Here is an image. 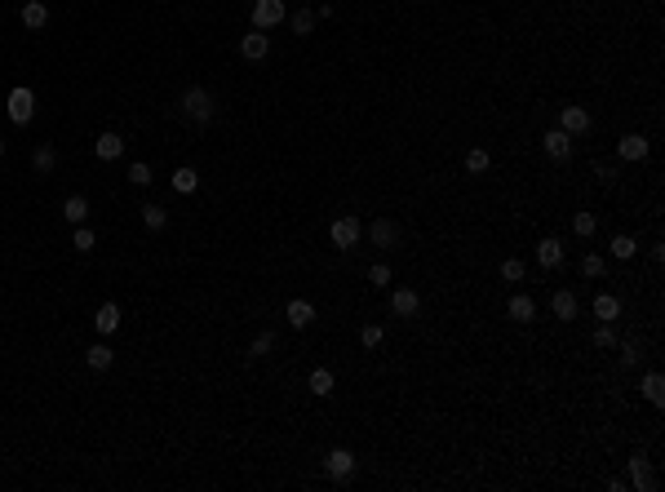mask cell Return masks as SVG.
<instances>
[{"mask_svg": "<svg viewBox=\"0 0 665 492\" xmlns=\"http://www.w3.org/2000/svg\"><path fill=\"white\" fill-rule=\"evenodd\" d=\"M178 111H182L187 120H195V124H209V120H213V111H218V107H213V93H209L204 85H191L187 93L178 98Z\"/></svg>", "mask_w": 665, "mask_h": 492, "instance_id": "6da1fadb", "label": "cell"}, {"mask_svg": "<svg viewBox=\"0 0 665 492\" xmlns=\"http://www.w3.org/2000/svg\"><path fill=\"white\" fill-rule=\"evenodd\" d=\"M31 116H36V93L31 89H13L9 93V120L13 124H31Z\"/></svg>", "mask_w": 665, "mask_h": 492, "instance_id": "7a4b0ae2", "label": "cell"}, {"mask_svg": "<svg viewBox=\"0 0 665 492\" xmlns=\"http://www.w3.org/2000/svg\"><path fill=\"white\" fill-rule=\"evenodd\" d=\"M275 23H284V0H253V27L266 31Z\"/></svg>", "mask_w": 665, "mask_h": 492, "instance_id": "3957f363", "label": "cell"}, {"mask_svg": "<svg viewBox=\"0 0 665 492\" xmlns=\"http://www.w3.org/2000/svg\"><path fill=\"white\" fill-rule=\"evenodd\" d=\"M328 235H332V244H337V249H355L359 235H364V226H359V218H337Z\"/></svg>", "mask_w": 665, "mask_h": 492, "instance_id": "277c9868", "label": "cell"}, {"mask_svg": "<svg viewBox=\"0 0 665 492\" xmlns=\"http://www.w3.org/2000/svg\"><path fill=\"white\" fill-rule=\"evenodd\" d=\"M391 310H395L399 320H417V310H422L417 288H395V293H391Z\"/></svg>", "mask_w": 665, "mask_h": 492, "instance_id": "5b68a950", "label": "cell"}, {"mask_svg": "<svg viewBox=\"0 0 665 492\" xmlns=\"http://www.w3.org/2000/svg\"><path fill=\"white\" fill-rule=\"evenodd\" d=\"M324 470L332 474V479H351V474H355V452L351 448H332L324 457Z\"/></svg>", "mask_w": 665, "mask_h": 492, "instance_id": "8992f818", "label": "cell"}, {"mask_svg": "<svg viewBox=\"0 0 665 492\" xmlns=\"http://www.w3.org/2000/svg\"><path fill=\"white\" fill-rule=\"evenodd\" d=\"M559 129H563L568 138H581V134L590 129V111H586V107H563V111H559Z\"/></svg>", "mask_w": 665, "mask_h": 492, "instance_id": "52a82bcc", "label": "cell"}, {"mask_svg": "<svg viewBox=\"0 0 665 492\" xmlns=\"http://www.w3.org/2000/svg\"><path fill=\"white\" fill-rule=\"evenodd\" d=\"M630 484H635L639 492H652V488H657V474H652V462H647L643 452H635V457H630Z\"/></svg>", "mask_w": 665, "mask_h": 492, "instance_id": "ba28073f", "label": "cell"}, {"mask_svg": "<svg viewBox=\"0 0 665 492\" xmlns=\"http://www.w3.org/2000/svg\"><path fill=\"white\" fill-rule=\"evenodd\" d=\"M541 146H545V156H550V160H572V138L563 134V129H550V134L541 138Z\"/></svg>", "mask_w": 665, "mask_h": 492, "instance_id": "9c48e42d", "label": "cell"}, {"mask_svg": "<svg viewBox=\"0 0 665 492\" xmlns=\"http://www.w3.org/2000/svg\"><path fill=\"white\" fill-rule=\"evenodd\" d=\"M93 328H98L103 337H111L115 328H120V306H115V302H103V306L93 310Z\"/></svg>", "mask_w": 665, "mask_h": 492, "instance_id": "30bf717a", "label": "cell"}, {"mask_svg": "<svg viewBox=\"0 0 665 492\" xmlns=\"http://www.w3.org/2000/svg\"><path fill=\"white\" fill-rule=\"evenodd\" d=\"M647 151H652V142H647L643 134H625V138L617 142V156H621V160H643Z\"/></svg>", "mask_w": 665, "mask_h": 492, "instance_id": "8fae6325", "label": "cell"}, {"mask_svg": "<svg viewBox=\"0 0 665 492\" xmlns=\"http://www.w3.org/2000/svg\"><path fill=\"white\" fill-rule=\"evenodd\" d=\"M240 54H244L248 62H262L266 54H271V40H266V36H262V31H248V36L240 40Z\"/></svg>", "mask_w": 665, "mask_h": 492, "instance_id": "7c38bea8", "label": "cell"}, {"mask_svg": "<svg viewBox=\"0 0 665 492\" xmlns=\"http://www.w3.org/2000/svg\"><path fill=\"white\" fill-rule=\"evenodd\" d=\"M369 235H373L377 249H391V244H399V226H395L391 218H377V222L369 226Z\"/></svg>", "mask_w": 665, "mask_h": 492, "instance_id": "4fadbf2b", "label": "cell"}, {"mask_svg": "<svg viewBox=\"0 0 665 492\" xmlns=\"http://www.w3.org/2000/svg\"><path fill=\"white\" fill-rule=\"evenodd\" d=\"M510 320L514 324H532V320H537V302H532L528 293H514V298H510Z\"/></svg>", "mask_w": 665, "mask_h": 492, "instance_id": "5bb4252c", "label": "cell"}, {"mask_svg": "<svg viewBox=\"0 0 665 492\" xmlns=\"http://www.w3.org/2000/svg\"><path fill=\"white\" fill-rule=\"evenodd\" d=\"M284 320H289L293 328H311V324H315V306L297 298V302H289V306H284Z\"/></svg>", "mask_w": 665, "mask_h": 492, "instance_id": "9a60e30c", "label": "cell"}, {"mask_svg": "<svg viewBox=\"0 0 665 492\" xmlns=\"http://www.w3.org/2000/svg\"><path fill=\"white\" fill-rule=\"evenodd\" d=\"M93 156L98 160H120L125 156V138L120 134H103V138L93 142Z\"/></svg>", "mask_w": 665, "mask_h": 492, "instance_id": "2e32d148", "label": "cell"}, {"mask_svg": "<svg viewBox=\"0 0 665 492\" xmlns=\"http://www.w3.org/2000/svg\"><path fill=\"white\" fill-rule=\"evenodd\" d=\"M537 262H541V266H545V271H555V266H559V262H563V244H559L555 235H545V240L537 244Z\"/></svg>", "mask_w": 665, "mask_h": 492, "instance_id": "e0dca14e", "label": "cell"}, {"mask_svg": "<svg viewBox=\"0 0 665 492\" xmlns=\"http://www.w3.org/2000/svg\"><path fill=\"white\" fill-rule=\"evenodd\" d=\"M45 23H49V5H45V0H27V5H23V27L27 31H40Z\"/></svg>", "mask_w": 665, "mask_h": 492, "instance_id": "ac0fdd59", "label": "cell"}, {"mask_svg": "<svg viewBox=\"0 0 665 492\" xmlns=\"http://www.w3.org/2000/svg\"><path fill=\"white\" fill-rule=\"evenodd\" d=\"M54 164H58V151H54L49 142H40L36 151H31V169H36L40 177H49V173H54Z\"/></svg>", "mask_w": 665, "mask_h": 492, "instance_id": "d6986e66", "label": "cell"}, {"mask_svg": "<svg viewBox=\"0 0 665 492\" xmlns=\"http://www.w3.org/2000/svg\"><path fill=\"white\" fill-rule=\"evenodd\" d=\"M62 218L71 222V226H80V222L89 218V200H85V195H66V200H62Z\"/></svg>", "mask_w": 665, "mask_h": 492, "instance_id": "ffe728a7", "label": "cell"}, {"mask_svg": "<svg viewBox=\"0 0 665 492\" xmlns=\"http://www.w3.org/2000/svg\"><path fill=\"white\" fill-rule=\"evenodd\" d=\"M315 23H320V13H315V9H297L293 18H289V31H293V36H311Z\"/></svg>", "mask_w": 665, "mask_h": 492, "instance_id": "44dd1931", "label": "cell"}, {"mask_svg": "<svg viewBox=\"0 0 665 492\" xmlns=\"http://www.w3.org/2000/svg\"><path fill=\"white\" fill-rule=\"evenodd\" d=\"M643 399L652 404V408L665 404V382H661V373H647V377H643Z\"/></svg>", "mask_w": 665, "mask_h": 492, "instance_id": "7402d4cb", "label": "cell"}, {"mask_svg": "<svg viewBox=\"0 0 665 492\" xmlns=\"http://www.w3.org/2000/svg\"><path fill=\"white\" fill-rule=\"evenodd\" d=\"M85 359H89V368H98V373H107V368L115 364V355H111V346H107V341H98V346H89V351H85Z\"/></svg>", "mask_w": 665, "mask_h": 492, "instance_id": "603a6c76", "label": "cell"}, {"mask_svg": "<svg viewBox=\"0 0 665 492\" xmlns=\"http://www.w3.org/2000/svg\"><path fill=\"white\" fill-rule=\"evenodd\" d=\"M617 315H621V302L612 298V293H598V298H594V320H608L612 324Z\"/></svg>", "mask_w": 665, "mask_h": 492, "instance_id": "cb8c5ba5", "label": "cell"}, {"mask_svg": "<svg viewBox=\"0 0 665 492\" xmlns=\"http://www.w3.org/2000/svg\"><path fill=\"white\" fill-rule=\"evenodd\" d=\"M550 306H555V315H559V320H577V298H572L568 288H559L555 298H550Z\"/></svg>", "mask_w": 665, "mask_h": 492, "instance_id": "d4e9b609", "label": "cell"}, {"mask_svg": "<svg viewBox=\"0 0 665 492\" xmlns=\"http://www.w3.org/2000/svg\"><path fill=\"white\" fill-rule=\"evenodd\" d=\"M488 164H492V156L484 151V146H470V151H466V173H488Z\"/></svg>", "mask_w": 665, "mask_h": 492, "instance_id": "484cf974", "label": "cell"}, {"mask_svg": "<svg viewBox=\"0 0 665 492\" xmlns=\"http://www.w3.org/2000/svg\"><path fill=\"white\" fill-rule=\"evenodd\" d=\"M195 187H200V173H195V169H187V164H182V169H173V191L191 195Z\"/></svg>", "mask_w": 665, "mask_h": 492, "instance_id": "4316f807", "label": "cell"}, {"mask_svg": "<svg viewBox=\"0 0 665 492\" xmlns=\"http://www.w3.org/2000/svg\"><path fill=\"white\" fill-rule=\"evenodd\" d=\"M635 253H639V240H635V235H612V257L630 262Z\"/></svg>", "mask_w": 665, "mask_h": 492, "instance_id": "83f0119b", "label": "cell"}, {"mask_svg": "<svg viewBox=\"0 0 665 492\" xmlns=\"http://www.w3.org/2000/svg\"><path fill=\"white\" fill-rule=\"evenodd\" d=\"M617 341H621V337H617V328H612L608 320H598V328H594V346H598V351H612Z\"/></svg>", "mask_w": 665, "mask_h": 492, "instance_id": "f1b7e54d", "label": "cell"}, {"mask_svg": "<svg viewBox=\"0 0 665 492\" xmlns=\"http://www.w3.org/2000/svg\"><path fill=\"white\" fill-rule=\"evenodd\" d=\"M93 244H98V235L89 231L85 222H80V226H76V235H71V249H76V253H93Z\"/></svg>", "mask_w": 665, "mask_h": 492, "instance_id": "f546056e", "label": "cell"}, {"mask_svg": "<svg viewBox=\"0 0 665 492\" xmlns=\"http://www.w3.org/2000/svg\"><path fill=\"white\" fill-rule=\"evenodd\" d=\"M142 222H146V231H164V222H169V213H164L160 204H146V209H142Z\"/></svg>", "mask_w": 665, "mask_h": 492, "instance_id": "4dcf8cb0", "label": "cell"}, {"mask_svg": "<svg viewBox=\"0 0 665 492\" xmlns=\"http://www.w3.org/2000/svg\"><path fill=\"white\" fill-rule=\"evenodd\" d=\"M311 390H315L320 399L332 395V373H328V368H315V373H311Z\"/></svg>", "mask_w": 665, "mask_h": 492, "instance_id": "1f68e13d", "label": "cell"}, {"mask_svg": "<svg viewBox=\"0 0 665 492\" xmlns=\"http://www.w3.org/2000/svg\"><path fill=\"white\" fill-rule=\"evenodd\" d=\"M271 351H275V333H258V341L248 346V359H266Z\"/></svg>", "mask_w": 665, "mask_h": 492, "instance_id": "d6a6232c", "label": "cell"}, {"mask_svg": "<svg viewBox=\"0 0 665 492\" xmlns=\"http://www.w3.org/2000/svg\"><path fill=\"white\" fill-rule=\"evenodd\" d=\"M594 226H598L594 213H577V218H572V231H577L581 240H590V235H594Z\"/></svg>", "mask_w": 665, "mask_h": 492, "instance_id": "836d02e7", "label": "cell"}, {"mask_svg": "<svg viewBox=\"0 0 665 492\" xmlns=\"http://www.w3.org/2000/svg\"><path fill=\"white\" fill-rule=\"evenodd\" d=\"M581 275H586V280H598V275H603V257L586 253V257H581Z\"/></svg>", "mask_w": 665, "mask_h": 492, "instance_id": "e575fe53", "label": "cell"}, {"mask_svg": "<svg viewBox=\"0 0 665 492\" xmlns=\"http://www.w3.org/2000/svg\"><path fill=\"white\" fill-rule=\"evenodd\" d=\"M502 280H506V284H519V280H524V262H519V257H506V262H502Z\"/></svg>", "mask_w": 665, "mask_h": 492, "instance_id": "d590c367", "label": "cell"}, {"mask_svg": "<svg viewBox=\"0 0 665 492\" xmlns=\"http://www.w3.org/2000/svg\"><path fill=\"white\" fill-rule=\"evenodd\" d=\"M129 182L133 187H151V164H142V160L129 164Z\"/></svg>", "mask_w": 665, "mask_h": 492, "instance_id": "8d00e7d4", "label": "cell"}, {"mask_svg": "<svg viewBox=\"0 0 665 492\" xmlns=\"http://www.w3.org/2000/svg\"><path fill=\"white\" fill-rule=\"evenodd\" d=\"M381 337H386V333H381V324H364V328H359V341H364L369 351L381 346Z\"/></svg>", "mask_w": 665, "mask_h": 492, "instance_id": "74e56055", "label": "cell"}, {"mask_svg": "<svg viewBox=\"0 0 665 492\" xmlns=\"http://www.w3.org/2000/svg\"><path fill=\"white\" fill-rule=\"evenodd\" d=\"M617 346H621V364H625V368H635L639 359H643V351H639V341H617Z\"/></svg>", "mask_w": 665, "mask_h": 492, "instance_id": "f35d334b", "label": "cell"}, {"mask_svg": "<svg viewBox=\"0 0 665 492\" xmlns=\"http://www.w3.org/2000/svg\"><path fill=\"white\" fill-rule=\"evenodd\" d=\"M369 284H377V288L391 284V266H386V262H373V266H369Z\"/></svg>", "mask_w": 665, "mask_h": 492, "instance_id": "ab89813d", "label": "cell"}, {"mask_svg": "<svg viewBox=\"0 0 665 492\" xmlns=\"http://www.w3.org/2000/svg\"><path fill=\"white\" fill-rule=\"evenodd\" d=\"M594 177H598V187H612V182H617V164H603V160H598V164H594Z\"/></svg>", "mask_w": 665, "mask_h": 492, "instance_id": "60d3db41", "label": "cell"}, {"mask_svg": "<svg viewBox=\"0 0 665 492\" xmlns=\"http://www.w3.org/2000/svg\"><path fill=\"white\" fill-rule=\"evenodd\" d=\"M0 156H5V142H0Z\"/></svg>", "mask_w": 665, "mask_h": 492, "instance_id": "b9f144b4", "label": "cell"}]
</instances>
